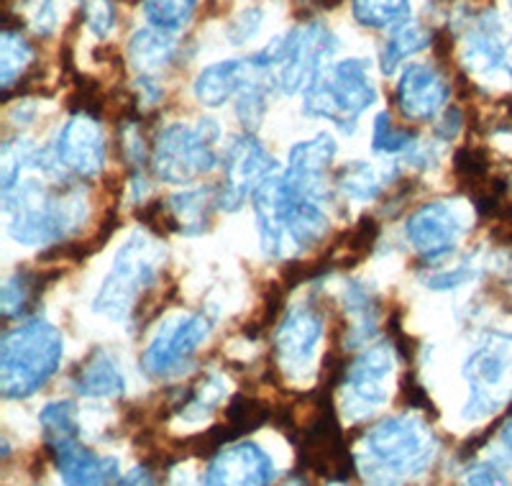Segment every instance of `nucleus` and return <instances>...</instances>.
I'll use <instances>...</instances> for the list:
<instances>
[{"label": "nucleus", "instance_id": "obj_1", "mask_svg": "<svg viewBox=\"0 0 512 486\" xmlns=\"http://www.w3.org/2000/svg\"><path fill=\"white\" fill-rule=\"evenodd\" d=\"M251 197L262 249L272 259L290 251H308L328 233V215L318 200L297 192L285 174L267 177Z\"/></svg>", "mask_w": 512, "mask_h": 486}, {"label": "nucleus", "instance_id": "obj_2", "mask_svg": "<svg viewBox=\"0 0 512 486\" xmlns=\"http://www.w3.org/2000/svg\"><path fill=\"white\" fill-rule=\"evenodd\" d=\"M436 453L431 428L413 415L387 417L372 428L361 446L359 466L372 486H402L423 474Z\"/></svg>", "mask_w": 512, "mask_h": 486}, {"label": "nucleus", "instance_id": "obj_3", "mask_svg": "<svg viewBox=\"0 0 512 486\" xmlns=\"http://www.w3.org/2000/svg\"><path fill=\"white\" fill-rule=\"evenodd\" d=\"M8 233L24 246H49L70 236L85 218L80 190L52 192L39 180H18L3 192Z\"/></svg>", "mask_w": 512, "mask_h": 486}, {"label": "nucleus", "instance_id": "obj_4", "mask_svg": "<svg viewBox=\"0 0 512 486\" xmlns=\"http://www.w3.org/2000/svg\"><path fill=\"white\" fill-rule=\"evenodd\" d=\"M64 338L44 318H31L3 336L0 346V387L6 397L21 400L41 389L59 369Z\"/></svg>", "mask_w": 512, "mask_h": 486}, {"label": "nucleus", "instance_id": "obj_5", "mask_svg": "<svg viewBox=\"0 0 512 486\" xmlns=\"http://www.w3.org/2000/svg\"><path fill=\"white\" fill-rule=\"evenodd\" d=\"M164 251L144 231H134L118 249L108 277L100 284L93 310L108 320H126L136 302L154 282L162 267Z\"/></svg>", "mask_w": 512, "mask_h": 486}, {"label": "nucleus", "instance_id": "obj_6", "mask_svg": "<svg viewBox=\"0 0 512 486\" xmlns=\"http://www.w3.org/2000/svg\"><path fill=\"white\" fill-rule=\"evenodd\" d=\"M377 100L369 67L361 59H341L323 67L305 90V113L315 118H328L344 134H354L356 121Z\"/></svg>", "mask_w": 512, "mask_h": 486}, {"label": "nucleus", "instance_id": "obj_7", "mask_svg": "<svg viewBox=\"0 0 512 486\" xmlns=\"http://www.w3.org/2000/svg\"><path fill=\"white\" fill-rule=\"evenodd\" d=\"M333 52H336V36L318 21L290 29L285 36L269 41L262 49L277 72V87L287 95L308 90L310 82L323 70V62Z\"/></svg>", "mask_w": 512, "mask_h": 486}, {"label": "nucleus", "instance_id": "obj_8", "mask_svg": "<svg viewBox=\"0 0 512 486\" xmlns=\"http://www.w3.org/2000/svg\"><path fill=\"white\" fill-rule=\"evenodd\" d=\"M216 144H210L198 126L169 123L159 131L154 144V172L172 185L198 180L218 164Z\"/></svg>", "mask_w": 512, "mask_h": 486}, {"label": "nucleus", "instance_id": "obj_9", "mask_svg": "<svg viewBox=\"0 0 512 486\" xmlns=\"http://www.w3.org/2000/svg\"><path fill=\"white\" fill-rule=\"evenodd\" d=\"M208 336L210 320L205 315H175L159 325L141 356V369L149 377H172L190 364L198 348L208 341Z\"/></svg>", "mask_w": 512, "mask_h": 486}, {"label": "nucleus", "instance_id": "obj_10", "mask_svg": "<svg viewBox=\"0 0 512 486\" xmlns=\"http://www.w3.org/2000/svg\"><path fill=\"white\" fill-rule=\"evenodd\" d=\"M395 369L392 343H374L346 369L344 407L351 420H364L390 397L387 379Z\"/></svg>", "mask_w": 512, "mask_h": 486}, {"label": "nucleus", "instance_id": "obj_11", "mask_svg": "<svg viewBox=\"0 0 512 486\" xmlns=\"http://www.w3.org/2000/svg\"><path fill=\"white\" fill-rule=\"evenodd\" d=\"M274 162L259 141L246 131L228 144L223 154V187L218 192V205L226 210H239L256 187L274 174Z\"/></svg>", "mask_w": 512, "mask_h": 486}, {"label": "nucleus", "instance_id": "obj_12", "mask_svg": "<svg viewBox=\"0 0 512 486\" xmlns=\"http://www.w3.org/2000/svg\"><path fill=\"white\" fill-rule=\"evenodd\" d=\"M512 366V348L507 341L492 338L484 341L469 353V359L464 364V377L472 389L469 405H466L464 417L466 420H482V417L492 415L500 407L497 400V389L505 384L507 374Z\"/></svg>", "mask_w": 512, "mask_h": 486}, {"label": "nucleus", "instance_id": "obj_13", "mask_svg": "<svg viewBox=\"0 0 512 486\" xmlns=\"http://www.w3.org/2000/svg\"><path fill=\"white\" fill-rule=\"evenodd\" d=\"M52 151L64 172L85 180L98 177L105 167L103 126L88 113H77L62 126Z\"/></svg>", "mask_w": 512, "mask_h": 486}, {"label": "nucleus", "instance_id": "obj_14", "mask_svg": "<svg viewBox=\"0 0 512 486\" xmlns=\"http://www.w3.org/2000/svg\"><path fill=\"white\" fill-rule=\"evenodd\" d=\"M461 233H464V220H461L459 210L441 200L425 203L405 223V236H408L410 246L425 261H438L451 254Z\"/></svg>", "mask_w": 512, "mask_h": 486}, {"label": "nucleus", "instance_id": "obj_15", "mask_svg": "<svg viewBox=\"0 0 512 486\" xmlns=\"http://www.w3.org/2000/svg\"><path fill=\"white\" fill-rule=\"evenodd\" d=\"M320 338H323V315L313 305L290 307L274 336L282 366L290 374H308Z\"/></svg>", "mask_w": 512, "mask_h": 486}, {"label": "nucleus", "instance_id": "obj_16", "mask_svg": "<svg viewBox=\"0 0 512 486\" xmlns=\"http://www.w3.org/2000/svg\"><path fill=\"white\" fill-rule=\"evenodd\" d=\"M448 85L436 67L425 62H413L402 70L397 82V108L402 118L415 123L433 121V118L446 108Z\"/></svg>", "mask_w": 512, "mask_h": 486}, {"label": "nucleus", "instance_id": "obj_17", "mask_svg": "<svg viewBox=\"0 0 512 486\" xmlns=\"http://www.w3.org/2000/svg\"><path fill=\"white\" fill-rule=\"evenodd\" d=\"M205 481L213 486H269L274 481V463L254 443H236L216 453Z\"/></svg>", "mask_w": 512, "mask_h": 486}, {"label": "nucleus", "instance_id": "obj_18", "mask_svg": "<svg viewBox=\"0 0 512 486\" xmlns=\"http://www.w3.org/2000/svg\"><path fill=\"white\" fill-rule=\"evenodd\" d=\"M52 451L64 486H108L116 476L118 463L113 458H100L95 451L80 446L77 438L57 443Z\"/></svg>", "mask_w": 512, "mask_h": 486}, {"label": "nucleus", "instance_id": "obj_19", "mask_svg": "<svg viewBox=\"0 0 512 486\" xmlns=\"http://www.w3.org/2000/svg\"><path fill=\"white\" fill-rule=\"evenodd\" d=\"M464 64L474 75H489L507 67V41L495 13L479 18L472 34L466 36Z\"/></svg>", "mask_w": 512, "mask_h": 486}, {"label": "nucleus", "instance_id": "obj_20", "mask_svg": "<svg viewBox=\"0 0 512 486\" xmlns=\"http://www.w3.org/2000/svg\"><path fill=\"white\" fill-rule=\"evenodd\" d=\"M75 389L82 397H98V400H111L126 392V377L121 374L111 353H93L75 374Z\"/></svg>", "mask_w": 512, "mask_h": 486}, {"label": "nucleus", "instance_id": "obj_21", "mask_svg": "<svg viewBox=\"0 0 512 486\" xmlns=\"http://www.w3.org/2000/svg\"><path fill=\"white\" fill-rule=\"evenodd\" d=\"M216 203L218 195L210 187H187V190L169 197V213H172L182 233L195 236V233H203L208 228Z\"/></svg>", "mask_w": 512, "mask_h": 486}, {"label": "nucleus", "instance_id": "obj_22", "mask_svg": "<svg viewBox=\"0 0 512 486\" xmlns=\"http://www.w3.org/2000/svg\"><path fill=\"white\" fill-rule=\"evenodd\" d=\"M175 39L167 31H159L154 26H146L139 29L131 41H128V59L134 64L136 70H141L144 75L159 70L169 59L175 57Z\"/></svg>", "mask_w": 512, "mask_h": 486}, {"label": "nucleus", "instance_id": "obj_23", "mask_svg": "<svg viewBox=\"0 0 512 486\" xmlns=\"http://www.w3.org/2000/svg\"><path fill=\"white\" fill-rule=\"evenodd\" d=\"M431 41H433L431 31L423 29L420 24H410V21H405L402 26H397L382 49V72L384 75L387 77L395 75L397 67H400L405 59L415 57V54H420L423 49L431 47Z\"/></svg>", "mask_w": 512, "mask_h": 486}, {"label": "nucleus", "instance_id": "obj_24", "mask_svg": "<svg viewBox=\"0 0 512 486\" xmlns=\"http://www.w3.org/2000/svg\"><path fill=\"white\" fill-rule=\"evenodd\" d=\"M351 13L367 29H397L408 21L410 0H354Z\"/></svg>", "mask_w": 512, "mask_h": 486}, {"label": "nucleus", "instance_id": "obj_25", "mask_svg": "<svg viewBox=\"0 0 512 486\" xmlns=\"http://www.w3.org/2000/svg\"><path fill=\"white\" fill-rule=\"evenodd\" d=\"M338 190L344 192L349 200H356V203H369L374 197H379L382 192L384 180L379 177L377 169L367 162H351L346 167H341L336 177Z\"/></svg>", "mask_w": 512, "mask_h": 486}, {"label": "nucleus", "instance_id": "obj_26", "mask_svg": "<svg viewBox=\"0 0 512 486\" xmlns=\"http://www.w3.org/2000/svg\"><path fill=\"white\" fill-rule=\"evenodd\" d=\"M200 0H144V16L149 26L167 34H177L190 24Z\"/></svg>", "mask_w": 512, "mask_h": 486}, {"label": "nucleus", "instance_id": "obj_27", "mask_svg": "<svg viewBox=\"0 0 512 486\" xmlns=\"http://www.w3.org/2000/svg\"><path fill=\"white\" fill-rule=\"evenodd\" d=\"M34 59V49L29 41L16 31H6L3 41H0V77H3V87H11L13 82L21 77Z\"/></svg>", "mask_w": 512, "mask_h": 486}, {"label": "nucleus", "instance_id": "obj_28", "mask_svg": "<svg viewBox=\"0 0 512 486\" xmlns=\"http://www.w3.org/2000/svg\"><path fill=\"white\" fill-rule=\"evenodd\" d=\"M41 430L47 438L49 448L64 443V440L77 438V420H75V407L72 402H49L39 415Z\"/></svg>", "mask_w": 512, "mask_h": 486}, {"label": "nucleus", "instance_id": "obj_29", "mask_svg": "<svg viewBox=\"0 0 512 486\" xmlns=\"http://www.w3.org/2000/svg\"><path fill=\"white\" fill-rule=\"evenodd\" d=\"M372 146L379 154H408V151L415 149V139L408 131H400V128L392 126L387 113H379L377 121H374Z\"/></svg>", "mask_w": 512, "mask_h": 486}, {"label": "nucleus", "instance_id": "obj_30", "mask_svg": "<svg viewBox=\"0 0 512 486\" xmlns=\"http://www.w3.org/2000/svg\"><path fill=\"white\" fill-rule=\"evenodd\" d=\"M264 113H267V90L264 87H246L239 93V103H236V116H239L241 126L246 131H254L262 123Z\"/></svg>", "mask_w": 512, "mask_h": 486}, {"label": "nucleus", "instance_id": "obj_31", "mask_svg": "<svg viewBox=\"0 0 512 486\" xmlns=\"http://www.w3.org/2000/svg\"><path fill=\"white\" fill-rule=\"evenodd\" d=\"M82 16L98 39H105L116 29V8L111 0H82Z\"/></svg>", "mask_w": 512, "mask_h": 486}, {"label": "nucleus", "instance_id": "obj_32", "mask_svg": "<svg viewBox=\"0 0 512 486\" xmlns=\"http://www.w3.org/2000/svg\"><path fill=\"white\" fill-rule=\"evenodd\" d=\"M264 24V11L259 6H249L239 13V16L231 18V24L226 26L228 41H231L233 47H241L246 41L254 39L259 34Z\"/></svg>", "mask_w": 512, "mask_h": 486}, {"label": "nucleus", "instance_id": "obj_33", "mask_svg": "<svg viewBox=\"0 0 512 486\" xmlns=\"http://www.w3.org/2000/svg\"><path fill=\"white\" fill-rule=\"evenodd\" d=\"M29 277L21 272H16L13 277L6 279V284H3V313L8 315V318H13V315H21V310L26 307V300H29Z\"/></svg>", "mask_w": 512, "mask_h": 486}, {"label": "nucleus", "instance_id": "obj_34", "mask_svg": "<svg viewBox=\"0 0 512 486\" xmlns=\"http://www.w3.org/2000/svg\"><path fill=\"white\" fill-rule=\"evenodd\" d=\"M31 29L39 36H49L59 24L57 0H34V11H31Z\"/></svg>", "mask_w": 512, "mask_h": 486}, {"label": "nucleus", "instance_id": "obj_35", "mask_svg": "<svg viewBox=\"0 0 512 486\" xmlns=\"http://www.w3.org/2000/svg\"><path fill=\"white\" fill-rule=\"evenodd\" d=\"M121 149L123 157L128 159V164H134V167H141V164H144L146 146L136 123H126V128L121 131Z\"/></svg>", "mask_w": 512, "mask_h": 486}, {"label": "nucleus", "instance_id": "obj_36", "mask_svg": "<svg viewBox=\"0 0 512 486\" xmlns=\"http://www.w3.org/2000/svg\"><path fill=\"white\" fill-rule=\"evenodd\" d=\"M469 279H474V269L472 267H456V269H443V272L431 274V277L425 279V284L431 287V290H454V287H461Z\"/></svg>", "mask_w": 512, "mask_h": 486}, {"label": "nucleus", "instance_id": "obj_37", "mask_svg": "<svg viewBox=\"0 0 512 486\" xmlns=\"http://www.w3.org/2000/svg\"><path fill=\"white\" fill-rule=\"evenodd\" d=\"M461 486H510L507 484L505 474L497 471L495 466H477L464 476Z\"/></svg>", "mask_w": 512, "mask_h": 486}, {"label": "nucleus", "instance_id": "obj_38", "mask_svg": "<svg viewBox=\"0 0 512 486\" xmlns=\"http://www.w3.org/2000/svg\"><path fill=\"white\" fill-rule=\"evenodd\" d=\"M134 87H136V93H139V100H141V105H144V108H154V105L162 103L164 90H162V85H159V82L154 80L152 75L136 77Z\"/></svg>", "mask_w": 512, "mask_h": 486}, {"label": "nucleus", "instance_id": "obj_39", "mask_svg": "<svg viewBox=\"0 0 512 486\" xmlns=\"http://www.w3.org/2000/svg\"><path fill=\"white\" fill-rule=\"evenodd\" d=\"M34 116L36 105L29 103V100H21V103H16L8 110V118H11V123H16V126H26V123L34 121Z\"/></svg>", "mask_w": 512, "mask_h": 486}, {"label": "nucleus", "instance_id": "obj_40", "mask_svg": "<svg viewBox=\"0 0 512 486\" xmlns=\"http://www.w3.org/2000/svg\"><path fill=\"white\" fill-rule=\"evenodd\" d=\"M459 128H461V113L459 110H448L446 116H443V123H438V136L451 141L456 134H459Z\"/></svg>", "mask_w": 512, "mask_h": 486}, {"label": "nucleus", "instance_id": "obj_41", "mask_svg": "<svg viewBox=\"0 0 512 486\" xmlns=\"http://www.w3.org/2000/svg\"><path fill=\"white\" fill-rule=\"evenodd\" d=\"M123 486H154V479H152V474H149V469H136V471H131V474L126 476V479H123Z\"/></svg>", "mask_w": 512, "mask_h": 486}, {"label": "nucleus", "instance_id": "obj_42", "mask_svg": "<svg viewBox=\"0 0 512 486\" xmlns=\"http://www.w3.org/2000/svg\"><path fill=\"white\" fill-rule=\"evenodd\" d=\"M169 486H190V476L185 471H177V474L169 476Z\"/></svg>", "mask_w": 512, "mask_h": 486}, {"label": "nucleus", "instance_id": "obj_43", "mask_svg": "<svg viewBox=\"0 0 512 486\" xmlns=\"http://www.w3.org/2000/svg\"><path fill=\"white\" fill-rule=\"evenodd\" d=\"M502 446H505L507 453L512 456V420L505 425V428H502Z\"/></svg>", "mask_w": 512, "mask_h": 486}, {"label": "nucleus", "instance_id": "obj_44", "mask_svg": "<svg viewBox=\"0 0 512 486\" xmlns=\"http://www.w3.org/2000/svg\"><path fill=\"white\" fill-rule=\"evenodd\" d=\"M331 486H349V484H344V481H333Z\"/></svg>", "mask_w": 512, "mask_h": 486}, {"label": "nucleus", "instance_id": "obj_45", "mask_svg": "<svg viewBox=\"0 0 512 486\" xmlns=\"http://www.w3.org/2000/svg\"><path fill=\"white\" fill-rule=\"evenodd\" d=\"M287 486H305L303 481H292V484H287Z\"/></svg>", "mask_w": 512, "mask_h": 486}, {"label": "nucleus", "instance_id": "obj_46", "mask_svg": "<svg viewBox=\"0 0 512 486\" xmlns=\"http://www.w3.org/2000/svg\"><path fill=\"white\" fill-rule=\"evenodd\" d=\"M203 486H213V484H208V481H203Z\"/></svg>", "mask_w": 512, "mask_h": 486}]
</instances>
